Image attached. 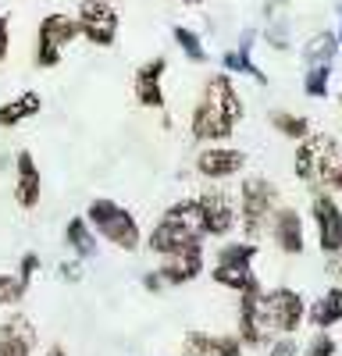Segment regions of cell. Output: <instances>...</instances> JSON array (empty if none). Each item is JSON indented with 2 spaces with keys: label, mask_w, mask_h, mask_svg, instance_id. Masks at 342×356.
Returning a JSON list of instances; mask_svg holds the SVG:
<instances>
[{
  "label": "cell",
  "mask_w": 342,
  "mask_h": 356,
  "mask_svg": "<svg viewBox=\"0 0 342 356\" xmlns=\"http://www.w3.org/2000/svg\"><path fill=\"white\" fill-rule=\"evenodd\" d=\"M82 218L90 221V228L97 232V239L118 246L125 253L142 246V232H139V221L132 218V211L122 207V203H114V200H107V196H97L90 207H86Z\"/></svg>",
  "instance_id": "cell-1"
},
{
  "label": "cell",
  "mask_w": 342,
  "mask_h": 356,
  "mask_svg": "<svg viewBox=\"0 0 342 356\" xmlns=\"http://www.w3.org/2000/svg\"><path fill=\"white\" fill-rule=\"evenodd\" d=\"M256 317H261V328L271 339L296 335L307 321V300H303V292H296L289 285L264 289L261 300H256Z\"/></svg>",
  "instance_id": "cell-2"
},
{
  "label": "cell",
  "mask_w": 342,
  "mask_h": 356,
  "mask_svg": "<svg viewBox=\"0 0 342 356\" xmlns=\"http://www.w3.org/2000/svg\"><path fill=\"white\" fill-rule=\"evenodd\" d=\"M239 228L250 243H256L268 232V221L278 207V186L264 175H250L239 186Z\"/></svg>",
  "instance_id": "cell-3"
},
{
  "label": "cell",
  "mask_w": 342,
  "mask_h": 356,
  "mask_svg": "<svg viewBox=\"0 0 342 356\" xmlns=\"http://www.w3.org/2000/svg\"><path fill=\"white\" fill-rule=\"evenodd\" d=\"M82 33H79V18L72 15H61L54 11L40 22V33H36V65L40 68H57L61 65V50L68 43H75Z\"/></svg>",
  "instance_id": "cell-4"
},
{
  "label": "cell",
  "mask_w": 342,
  "mask_h": 356,
  "mask_svg": "<svg viewBox=\"0 0 342 356\" xmlns=\"http://www.w3.org/2000/svg\"><path fill=\"white\" fill-rule=\"evenodd\" d=\"M200 203V225H204V239H228L239 228V207L232 193L225 189H204L196 196Z\"/></svg>",
  "instance_id": "cell-5"
},
{
  "label": "cell",
  "mask_w": 342,
  "mask_h": 356,
  "mask_svg": "<svg viewBox=\"0 0 342 356\" xmlns=\"http://www.w3.org/2000/svg\"><path fill=\"white\" fill-rule=\"evenodd\" d=\"M335 136L328 132H310L307 139L296 143V154H293V171L303 186H310V193L321 189V175H325V164L335 150Z\"/></svg>",
  "instance_id": "cell-6"
},
{
  "label": "cell",
  "mask_w": 342,
  "mask_h": 356,
  "mask_svg": "<svg viewBox=\"0 0 342 356\" xmlns=\"http://www.w3.org/2000/svg\"><path fill=\"white\" fill-rule=\"evenodd\" d=\"M79 33L93 47H114L118 40V11L111 0H82L79 4Z\"/></svg>",
  "instance_id": "cell-7"
},
{
  "label": "cell",
  "mask_w": 342,
  "mask_h": 356,
  "mask_svg": "<svg viewBox=\"0 0 342 356\" xmlns=\"http://www.w3.org/2000/svg\"><path fill=\"white\" fill-rule=\"evenodd\" d=\"M310 218H314V228H318V246L321 253H339L342 250V207L332 193H314L310 200Z\"/></svg>",
  "instance_id": "cell-8"
},
{
  "label": "cell",
  "mask_w": 342,
  "mask_h": 356,
  "mask_svg": "<svg viewBox=\"0 0 342 356\" xmlns=\"http://www.w3.org/2000/svg\"><path fill=\"white\" fill-rule=\"evenodd\" d=\"M246 168V154L236 150V146H225V143H211L196 154V175L207 178V182H225Z\"/></svg>",
  "instance_id": "cell-9"
},
{
  "label": "cell",
  "mask_w": 342,
  "mask_h": 356,
  "mask_svg": "<svg viewBox=\"0 0 342 356\" xmlns=\"http://www.w3.org/2000/svg\"><path fill=\"white\" fill-rule=\"evenodd\" d=\"M200 104L214 107V111L225 114L232 125H239L243 118H246V104H243V97H239V89L232 86V75H228V72H214V75H207L204 93H200Z\"/></svg>",
  "instance_id": "cell-10"
},
{
  "label": "cell",
  "mask_w": 342,
  "mask_h": 356,
  "mask_svg": "<svg viewBox=\"0 0 342 356\" xmlns=\"http://www.w3.org/2000/svg\"><path fill=\"white\" fill-rule=\"evenodd\" d=\"M268 232L275 246L285 253V257H300L307 250V232H303V214L296 207H275V214L268 221Z\"/></svg>",
  "instance_id": "cell-11"
},
{
  "label": "cell",
  "mask_w": 342,
  "mask_h": 356,
  "mask_svg": "<svg viewBox=\"0 0 342 356\" xmlns=\"http://www.w3.org/2000/svg\"><path fill=\"white\" fill-rule=\"evenodd\" d=\"M200 243H204V235H200V232H193V228H186L179 221H168V218H161L154 225V232L147 235V250L157 253L161 260L164 257H175V253H182L189 246H200Z\"/></svg>",
  "instance_id": "cell-12"
},
{
  "label": "cell",
  "mask_w": 342,
  "mask_h": 356,
  "mask_svg": "<svg viewBox=\"0 0 342 356\" xmlns=\"http://www.w3.org/2000/svg\"><path fill=\"white\" fill-rule=\"evenodd\" d=\"M168 72V57H150L136 68V79H132V93H136V104L147 107V111H161L164 107V79Z\"/></svg>",
  "instance_id": "cell-13"
},
{
  "label": "cell",
  "mask_w": 342,
  "mask_h": 356,
  "mask_svg": "<svg viewBox=\"0 0 342 356\" xmlns=\"http://www.w3.org/2000/svg\"><path fill=\"white\" fill-rule=\"evenodd\" d=\"M15 200L25 211L40 207V200H43V175L28 150H18V157H15Z\"/></svg>",
  "instance_id": "cell-14"
},
{
  "label": "cell",
  "mask_w": 342,
  "mask_h": 356,
  "mask_svg": "<svg viewBox=\"0 0 342 356\" xmlns=\"http://www.w3.org/2000/svg\"><path fill=\"white\" fill-rule=\"evenodd\" d=\"M157 275L164 285H189L196 282L200 275H204V243L200 246H189L175 257H164L161 267H157Z\"/></svg>",
  "instance_id": "cell-15"
},
{
  "label": "cell",
  "mask_w": 342,
  "mask_h": 356,
  "mask_svg": "<svg viewBox=\"0 0 342 356\" xmlns=\"http://www.w3.org/2000/svg\"><path fill=\"white\" fill-rule=\"evenodd\" d=\"M232 132H236V125L228 122L225 114H218L214 107H207V104H196V107H193L189 136H193L196 143H204V146H211V143H225Z\"/></svg>",
  "instance_id": "cell-16"
},
{
  "label": "cell",
  "mask_w": 342,
  "mask_h": 356,
  "mask_svg": "<svg viewBox=\"0 0 342 356\" xmlns=\"http://www.w3.org/2000/svg\"><path fill=\"white\" fill-rule=\"evenodd\" d=\"M36 349V328L33 321L15 314L0 324V356H33Z\"/></svg>",
  "instance_id": "cell-17"
},
{
  "label": "cell",
  "mask_w": 342,
  "mask_h": 356,
  "mask_svg": "<svg viewBox=\"0 0 342 356\" xmlns=\"http://www.w3.org/2000/svg\"><path fill=\"white\" fill-rule=\"evenodd\" d=\"M182 356H243V342H239V335L189 332L182 339Z\"/></svg>",
  "instance_id": "cell-18"
},
{
  "label": "cell",
  "mask_w": 342,
  "mask_h": 356,
  "mask_svg": "<svg viewBox=\"0 0 342 356\" xmlns=\"http://www.w3.org/2000/svg\"><path fill=\"white\" fill-rule=\"evenodd\" d=\"M253 43H256V33H253V29H246V33L239 36V47H236V50H228V54H221V68H225V72H232V75H250L253 82L268 86L264 68L253 61Z\"/></svg>",
  "instance_id": "cell-19"
},
{
  "label": "cell",
  "mask_w": 342,
  "mask_h": 356,
  "mask_svg": "<svg viewBox=\"0 0 342 356\" xmlns=\"http://www.w3.org/2000/svg\"><path fill=\"white\" fill-rule=\"evenodd\" d=\"M307 324L314 332H328L335 324H342V285L325 289L314 303H307Z\"/></svg>",
  "instance_id": "cell-20"
},
{
  "label": "cell",
  "mask_w": 342,
  "mask_h": 356,
  "mask_svg": "<svg viewBox=\"0 0 342 356\" xmlns=\"http://www.w3.org/2000/svg\"><path fill=\"white\" fill-rule=\"evenodd\" d=\"M43 111V97L36 93V89H25V93H18L15 100L0 104V129H15L22 122H28V118H36Z\"/></svg>",
  "instance_id": "cell-21"
},
{
  "label": "cell",
  "mask_w": 342,
  "mask_h": 356,
  "mask_svg": "<svg viewBox=\"0 0 342 356\" xmlns=\"http://www.w3.org/2000/svg\"><path fill=\"white\" fill-rule=\"evenodd\" d=\"M65 246L75 253V260H93L97 250H100V239H97V232L90 228L86 218H72L65 225Z\"/></svg>",
  "instance_id": "cell-22"
},
{
  "label": "cell",
  "mask_w": 342,
  "mask_h": 356,
  "mask_svg": "<svg viewBox=\"0 0 342 356\" xmlns=\"http://www.w3.org/2000/svg\"><path fill=\"white\" fill-rule=\"evenodd\" d=\"M211 278L221 289H232V292H250V289H261V278L253 275V267H232V264H214L211 267Z\"/></svg>",
  "instance_id": "cell-23"
},
{
  "label": "cell",
  "mask_w": 342,
  "mask_h": 356,
  "mask_svg": "<svg viewBox=\"0 0 342 356\" xmlns=\"http://www.w3.org/2000/svg\"><path fill=\"white\" fill-rule=\"evenodd\" d=\"M339 57V40L335 33H318V36H310L303 43V65H332Z\"/></svg>",
  "instance_id": "cell-24"
},
{
  "label": "cell",
  "mask_w": 342,
  "mask_h": 356,
  "mask_svg": "<svg viewBox=\"0 0 342 356\" xmlns=\"http://www.w3.org/2000/svg\"><path fill=\"white\" fill-rule=\"evenodd\" d=\"M271 129L278 136H285V139H293V143H300V139H307L314 132L310 129V118L293 114V111H271Z\"/></svg>",
  "instance_id": "cell-25"
},
{
  "label": "cell",
  "mask_w": 342,
  "mask_h": 356,
  "mask_svg": "<svg viewBox=\"0 0 342 356\" xmlns=\"http://www.w3.org/2000/svg\"><path fill=\"white\" fill-rule=\"evenodd\" d=\"M256 253H261V246H256V243H250V239H243V243H225V246H218V257H214V264L253 267Z\"/></svg>",
  "instance_id": "cell-26"
},
{
  "label": "cell",
  "mask_w": 342,
  "mask_h": 356,
  "mask_svg": "<svg viewBox=\"0 0 342 356\" xmlns=\"http://www.w3.org/2000/svg\"><path fill=\"white\" fill-rule=\"evenodd\" d=\"M161 218H168V221H179V225H186V228H193V232H200V235H204V225H200V203H196V196L175 200V203H171L168 211L161 214Z\"/></svg>",
  "instance_id": "cell-27"
},
{
  "label": "cell",
  "mask_w": 342,
  "mask_h": 356,
  "mask_svg": "<svg viewBox=\"0 0 342 356\" xmlns=\"http://www.w3.org/2000/svg\"><path fill=\"white\" fill-rule=\"evenodd\" d=\"M171 36H175V43L182 47V54L193 65H207V47H204V40H200V33H193V29H186V25H175Z\"/></svg>",
  "instance_id": "cell-28"
},
{
  "label": "cell",
  "mask_w": 342,
  "mask_h": 356,
  "mask_svg": "<svg viewBox=\"0 0 342 356\" xmlns=\"http://www.w3.org/2000/svg\"><path fill=\"white\" fill-rule=\"evenodd\" d=\"M328 86H332V65H310L303 75V93L310 100H325L328 97Z\"/></svg>",
  "instance_id": "cell-29"
},
{
  "label": "cell",
  "mask_w": 342,
  "mask_h": 356,
  "mask_svg": "<svg viewBox=\"0 0 342 356\" xmlns=\"http://www.w3.org/2000/svg\"><path fill=\"white\" fill-rule=\"evenodd\" d=\"M321 189L325 193H342V143H335V150L325 164V175H321ZM318 189V193H321Z\"/></svg>",
  "instance_id": "cell-30"
},
{
  "label": "cell",
  "mask_w": 342,
  "mask_h": 356,
  "mask_svg": "<svg viewBox=\"0 0 342 356\" xmlns=\"http://www.w3.org/2000/svg\"><path fill=\"white\" fill-rule=\"evenodd\" d=\"M28 285L18 275H0V307H18L25 300Z\"/></svg>",
  "instance_id": "cell-31"
},
{
  "label": "cell",
  "mask_w": 342,
  "mask_h": 356,
  "mask_svg": "<svg viewBox=\"0 0 342 356\" xmlns=\"http://www.w3.org/2000/svg\"><path fill=\"white\" fill-rule=\"evenodd\" d=\"M335 353H339V342H335L328 332H314V335L307 339V346H303L300 356H335Z\"/></svg>",
  "instance_id": "cell-32"
},
{
  "label": "cell",
  "mask_w": 342,
  "mask_h": 356,
  "mask_svg": "<svg viewBox=\"0 0 342 356\" xmlns=\"http://www.w3.org/2000/svg\"><path fill=\"white\" fill-rule=\"evenodd\" d=\"M268 356H300V346H296L293 335H278V339H271Z\"/></svg>",
  "instance_id": "cell-33"
},
{
  "label": "cell",
  "mask_w": 342,
  "mask_h": 356,
  "mask_svg": "<svg viewBox=\"0 0 342 356\" xmlns=\"http://www.w3.org/2000/svg\"><path fill=\"white\" fill-rule=\"evenodd\" d=\"M36 271H40V257H36V253H25V257H22V264H18V278L28 285V282L36 278Z\"/></svg>",
  "instance_id": "cell-34"
},
{
  "label": "cell",
  "mask_w": 342,
  "mask_h": 356,
  "mask_svg": "<svg viewBox=\"0 0 342 356\" xmlns=\"http://www.w3.org/2000/svg\"><path fill=\"white\" fill-rule=\"evenodd\" d=\"M325 275L332 278V285H342V250L325 257Z\"/></svg>",
  "instance_id": "cell-35"
},
{
  "label": "cell",
  "mask_w": 342,
  "mask_h": 356,
  "mask_svg": "<svg viewBox=\"0 0 342 356\" xmlns=\"http://www.w3.org/2000/svg\"><path fill=\"white\" fill-rule=\"evenodd\" d=\"M8 50H11V18L0 15V61H8Z\"/></svg>",
  "instance_id": "cell-36"
},
{
  "label": "cell",
  "mask_w": 342,
  "mask_h": 356,
  "mask_svg": "<svg viewBox=\"0 0 342 356\" xmlns=\"http://www.w3.org/2000/svg\"><path fill=\"white\" fill-rule=\"evenodd\" d=\"M57 271H61V278H65V282H79V278H82V267H79V260H75V264H72V260H65L61 267H57Z\"/></svg>",
  "instance_id": "cell-37"
},
{
  "label": "cell",
  "mask_w": 342,
  "mask_h": 356,
  "mask_svg": "<svg viewBox=\"0 0 342 356\" xmlns=\"http://www.w3.org/2000/svg\"><path fill=\"white\" fill-rule=\"evenodd\" d=\"M142 289H147V292H161V289H168V285L161 282L157 271H147V275H142Z\"/></svg>",
  "instance_id": "cell-38"
},
{
  "label": "cell",
  "mask_w": 342,
  "mask_h": 356,
  "mask_svg": "<svg viewBox=\"0 0 342 356\" xmlns=\"http://www.w3.org/2000/svg\"><path fill=\"white\" fill-rule=\"evenodd\" d=\"M335 40H339V54H342V0H339V33H335Z\"/></svg>",
  "instance_id": "cell-39"
},
{
  "label": "cell",
  "mask_w": 342,
  "mask_h": 356,
  "mask_svg": "<svg viewBox=\"0 0 342 356\" xmlns=\"http://www.w3.org/2000/svg\"><path fill=\"white\" fill-rule=\"evenodd\" d=\"M47 356H68V349H65V346H50Z\"/></svg>",
  "instance_id": "cell-40"
},
{
  "label": "cell",
  "mask_w": 342,
  "mask_h": 356,
  "mask_svg": "<svg viewBox=\"0 0 342 356\" xmlns=\"http://www.w3.org/2000/svg\"><path fill=\"white\" fill-rule=\"evenodd\" d=\"M179 4H200V0H179Z\"/></svg>",
  "instance_id": "cell-41"
},
{
  "label": "cell",
  "mask_w": 342,
  "mask_h": 356,
  "mask_svg": "<svg viewBox=\"0 0 342 356\" xmlns=\"http://www.w3.org/2000/svg\"><path fill=\"white\" fill-rule=\"evenodd\" d=\"M339 111H342V97H339Z\"/></svg>",
  "instance_id": "cell-42"
}]
</instances>
